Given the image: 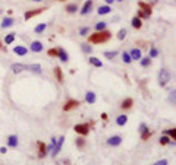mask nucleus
Instances as JSON below:
<instances>
[{"instance_id":"obj_1","label":"nucleus","mask_w":176,"mask_h":165,"mask_svg":"<svg viewBox=\"0 0 176 165\" xmlns=\"http://www.w3.org/2000/svg\"><path fill=\"white\" fill-rule=\"evenodd\" d=\"M110 37H112V34L109 32V31H106V29L104 31H97L95 34H92V35L88 37V41L91 44H103V43L110 40Z\"/></svg>"},{"instance_id":"obj_2","label":"nucleus","mask_w":176,"mask_h":165,"mask_svg":"<svg viewBox=\"0 0 176 165\" xmlns=\"http://www.w3.org/2000/svg\"><path fill=\"white\" fill-rule=\"evenodd\" d=\"M170 72L169 70H166V69H163L160 73H158V82H160V85L161 86H164L167 82H170Z\"/></svg>"},{"instance_id":"obj_3","label":"nucleus","mask_w":176,"mask_h":165,"mask_svg":"<svg viewBox=\"0 0 176 165\" xmlns=\"http://www.w3.org/2000/svg\"><path fill=\"white\" fill-rule=\"evenodd\" d=\"M73 129H75V132L79 133L81 136H87L88 132H89V126H88V123H85V124H76Z\"/></svg>"},{"instance_id":"obj_4","label":"nucleus","mask_w":176,"mask_h":165,"mask_svg":"<svg viewBox=\"0 0 176 165\" xmlns=\"http://www.w3.org/2000/svg\"><path fill=\"white\" fill-rule=\"evenodd\" d=\"M121 143H122V137L121 136H112V137L107 139V145H110V146H119Z\"/></svg>"},{"instance_id":"obj_5","label":"nucleus","mask_w":176,"mask_h":165,"mask_svg":"<svg viewBox=\"0 0 176 165\" xmlns=\"http://www.w3.org/2000/svg\"><path fill=\"white\" fill-rule=\"evenodd\" d=\"M92 0H87L85 3H84V6H82V9H81V15H87L91 12V9H92Z\"/></svg>"},{"instance_id":"obj_6","label":"nucleus","mask_w":176,"mask_h":165,"mask_svg":"<svg viewBox=\"0 0 176 165\" xmlns=\"http://www.w3.org/2000/svg\"><path fill=\"white\" fill-rule=\"evenodd\" d=\"M78 105H79V101H76V99H69V101L63 105V110H65V111H69V110L78 107Z\"/></svg>"},{"instance_id":"obj_7","label":"nucleus","mask_w":176,"mask_h":165,"mask_svg":"<svg viewBox=\"0 0 176 165\" xmlns=\"http://www.w3.org/2000/svg\"><path fill=\"white\" fill-rule=\"evenodd\" d=\"M12 72L13 73H21V72H24V70H27V65H22V63H13L12 66Z\"/></svg>"},{"instance_id":"obj_8","label":"nucleus","mask_w":176,"mask_h":165,"mask_svg":"<svg viewBox=\"0 0 176 165\" xmlns=\"http://www.w3.org/2000/svg\"><path fill=\"white\" fill-rule=\"evenodd\" d=\"M138 4H140L141 10L144 12V15H145V16H147V18H148V16H150V15H151V7H150V4H147L145 1H140Z\"/></svg>"},{"instance_id":"obj_9","label":"nucleus","mask_w":176,"mask_h":165,"mask_svg":"<svg viewBox=\"0 0 176 165\" xmlns=\"http://www.w3.org/2000/svg\"><path fill=\"white\" fill-rule=\"evenodd\" d=\"M63 142H65V137L62 136L57 142H56V145H54V148H53V156H56L59 152H60V149H62V145H63Z\"/></svg>"},{"instance_id":"obj_10","label":"nucleus","mask_w":176,"mask_h":165,"mask_svg":"<svg viewBox=\"0 0 176 165\" xmlns=\"http://www.w3.org/2000/svg\"><path fill=\"white\" fill-rule=\"evenodd\" d=\"M30 50L34 51V53H40V51H43V44H41V41H33L31 45H30Z\"/></svg>"},{"instance_id":"obj_11","label":"nucleus","mask_w":176,"mask_h":165,"mask_svg":"<svg viewBox=\"0 0 176 165\" xmlns=\"http://www.w3.org/2000/svg\"><path fill=\"white\" fill-rule=\"evenodd\" d=\"M43 10L44 9H34V10H28V12H25V21H28V19H31L33 16L35 15H40V13H43Z\"/></svg>"},{"instance_id":"obj_12","label":"nucleus","mask_w":176,"mask_h":165,"mask_svg":"<svg viewBox=\"0 0 176 165\" xmlns=\"http://www.w3.org/2000/svg\"><path fill=\"white\" fill-rule=\"evenodd\" d=\"M7 145H9L10 148H16L18 146V136L10 134V136L7 137Z\"/></svg>"},{"instance_id":"obj_13","label":"nucleus","mask_w":176,"mask_h":165,"mask_svg":"<svg viewBox=\"0 0 176 165\" xmlns=\"http://www.w3.org/2000/svg\"><path fill=\"white\" fill-rule=\"evenodd\" d=\"M13 53H15V54H18V56H25V54L28 53V48H27V47H24V45H18V47H15V48H13Z\"/></svg>"},{"instance_id":"obj_14","label":"nucleus","mask_w":176,"mask_h":165,"mask_svg":"<svg viewBox=\"0 0 176 165\" xmlns=\"http://www.w3.org/2000/svg\"><path fill=\"white\" fill-rule=\"evenodd\" d=\"M129 56H131L132 60H141V50L132 48L131 50V53H129Z\"/></svg>"},{"instance_id":"obj_15","label":"nucleus","mask_w":176,"mask_h":165,"mask_svg":"<svg viewBox=\"0 0 176 165\" xmlns=\"http://www.w3.org/2000/svg\"><path fill=\"white\" fill-rule=\"evenodd\" d=\"M57 56H59V59H60L63 63H66V62L69 60V59H68V53H66V51H65L63 48H59V50H57Z\"/></svg>"},{"instance_id":"obj_16","label":"nucleus","mask_w":176,"mask_h":165,"mask_svg":"<svg viewBox=\"0 0 176 165\" xmlns=\"http://www.w3.org/2000/svg\"><path fill=\"white\" fill-rule=\"evenodd\" d=\"M132 104H134V99H132V98H126V99H123V101H122V105H121V107H122L123 110H128V108H131V107H132Z\"/></svg>"},{"instance_id":"obj_17","label":"nucleus","mask_w":176,"mask_h":165,"mask_svg":"<svg viewBox=\"0 0 176 165\" xmlns=\"http://www.w3.org/2000/svg\"><path fill=\"white\" fill-rule=\"evenodd\" d=\"M95 94L94 92H91V91H88L87 92V95H85V101H87L88 104H94L95 102Z\"/></svg>"},{"instance_id":"obj_18","label":"nucleus","mask_w":176,"mask_h":165,"mask_svg":"<svg viewBox=\"0 0 176 165\" xmlns=\"http://www.w3.org/2000/svg\"><path fill=\"white\" fill-rule=\"evenodd\" d=\"M13 18H4L3 19V22H1V28H9V26H12L13 25Z\"/></svg>"},{"instance_id":"obj_19","label":"nucleus","mask_w":176,"mask_h":165,"mask_svg":"<svg viewBox=\"0 0 176 165\" xmlns=\"http://www.w3.org/2000/svg\"><path fill=\"white\" fill-rule=\"evenodd\" d=\"M27 70L40 75V73H41V66H40V65H28V66H27Z\"/></svg>"},{"instance_id":"obj_20","label":"nucleus","mask_w":176,"mask_h":165,"mask_svg":"<svg viewBox=\"0 0 176 165\" xmlns=\"http://www.w3.org/2000/svg\"><path fill=\"white\" fill-rule=\"evenodd\" d=\"M126 123H128V117L125 116V114L118 116V118H116V124H118V126H125Z\"/></svg>"},{"instance_id":"obj_21","label":"nucleus","mask_w":176,"mask_h":165,"mask_svg":"<svg viewBox=\"0 0 176 165\" xmlns=\"http://www.w3.org/2000/svg\"><path fill=\"white\" fill-rule=\"evenodd\" d=\"M132 26L134 28H137V29H140L141 26H142V22H141V18H138V16H135V18H132Z\"/></svg>"},{"instance_id":"obj_22","label":"nucleus","mask_w":176,"mask_h":165,"mask_svg":"<svg viewBox=\"0 0 176 165\" xmlns=\"http://www.w3.org/2000/svg\"><path fill=\"white\" fill-rule=\"evenodd\" d=\"M38 148H40V158H44L47 155V149H46V145L43 142L38 143Z\"/></svg>"},{"instance_id":"obj_23","label":"nucleus","mask_w":176,"mask_h":165,"mask_svg":"<svg viewBox=\"0 0 176 165\" xmlns=\"http://www.w3.org/2000/svg\"><path fill=\"white\" fill-rule=\"evenodd\" d=\"M89 63H91L92 66H95V67H101V66H103V63H101L97 57H89Z\"/></svg>"},{"instance_id":"obj_24","label":"nucleus","mask_w":176,"mask_h":165,"mask_svg":"<svg viewBox=\"0 0 176 165\" xmlns=\"http://www.w3.org/2000/svg\"><path fill=\"white\" fill-rule=\"evenodd\" d=\"M76 10H78V4H75V3L66 6V12H68V13H75Z\"/></svg>"},{"instance_id":"obj_25","label":"nucleus","mask_w":176,"mask_h":165,"mask_svg":"<svg viewBox=\"0 0 176 165\" xmlns=\"http://www.w3.org/2000/svg\"><path fill=\"white\" fill-rule=\"evenodd\" d=\"M54 75H56V78H57L59 82L63 81V75H62V69H60V67H56V69H54Z\"/></svg>"},{"instance_id":"obj_26","label":"nucleus","mask_w":176,"mask_h":165,"mask_svg":"<svg viewBox=\"0 0 176 165\" xmlns=\"http://www.w3.org/2000/svg\"><path fill=\"white\" fill-rule=\"evenodd\" d=\"M109 12H112V9H110L109 6H100V7H98V13H100V15H107Z\"/></svg>"},{"instance_id":"obj_27","label":"nucleus","mask_w":176,"mask_h":165,"mask_svg":"<svg viewBox=\"0 0 176 165\" xmlns=\"http://www.w3.org/2000/svg\"><path fill=\"white\" fill-rule=\"evenodd\" d=\"M15 41V34L12 32V34H9V35H6V38H4V43L6 44H12Z\"/></svg>"},{"instance_id":"obj_28","label":"nucleus","mask_w":176,"mask_h":165,"mask_svg":"<svg viewBox=\"0 0 176 165\" xmlns=\"http://www.w3.org/2000/svg\"><path fill=\"white\" fill-rule=\"evenodd\" d=\"M46 28H47V25H46V23H40V25H37V26H35L34 31L37 34H41L43 31H44V29H46Z\"/></svg>"},{"instance_id":"obj_29","label":"nucleus","mask_w":176,"mask_h":165,"mask_svg":"<svg viewBox=\"0 0 176 165\" xmlns=\"http://www.w3.org/2000/svg\"><path fill=\"white\" fill-rule=\"evenodd\" d=\"M122 59H123V62H125L126 65H129V63H132V59H131V56H129V53H123V54H122Z\"/></svg>"},{"instance_id":"obj_30","label":"nucleus","mask_w":176,"mask_h":165,"mask_svg":"<svg viewBox=\"0 0 176 165\" xmlns=\"http://www.w3.org/2000/svg\"><path fill=\"white\" fill-rule=\"evenodd\" d=\"M151 65V57H145V59H142L141 60V66L142 67H147Z\"/></svg>"},{"instance_id":"obj_31","label":"nucleus","mask_w":176,"mask_h":165,"mask_svg":"<svg viewBox=\"0 0 176 165\" xmlns=\"http://www.w3.org/2000/svg\"><path fill=\"white\" fill-rule=\"evenodd\" d=\"M160 143H161V145H167V143H170V137L166 136V134L161 136V137H160Z\"/></svg>"},{"instance_id":"obj_32","label":"nucleus","mask_w":176,"mask_h":165,"mask_svg":"<svg viewBox=\"0 0 176 165\" xmlns=\"http://www.w3.org/2000/svg\"><path fill=\"white\" fill-rule=\"evenodd\" d=\"M104 56L107 57V59H110V60H112L113 57H116V56H118V51H106Z\"/></svg>"},{"instance_id":"obj_33","label":"nucleus","mask_w":176,"mask_h":165,"mask_svg":"<svg viewBox=\"0 0 176 165\" xmlns=\"http://www.w3.org/2000/svg\"><path fill=\"white\" fill-rule=\"evenodd\" d=\"M95 29H97V31H104L106 22H98V23H95Z\"/></svg>"},{"instance_id":"obj_34","label":"nucleus","mask_w":176,"mask_h":165,"mask_svg":"<svg viewBox=\"0 0 176 165\" xmlns=\"http://www.w3.org/2000/svg\"><path fill=\"white\" fill-rule=\"evenodd\" d=\"M84 145H85L84 137H78V139H76V146H78V148H84Z\"/></svg>"},{"instance_id":"obj_35","label":"nucleus","mask_w":176,"mask_h":165,"mask_svg":"<svg viewBox=\"0 0 176 165\" xmlns=\"http://www.w3.org/2000/svg\"><path fill=\"white\" fill-rule=\"evenodd\" d=\"M87 34H89V26H84V28H81L79 35H82V37H87Z\"/></svg>"},{"instance_id":"obj_36","label":"nucleus","mask_w":176,"mask_h":165,"mask_svg":"<svg viewBox=\"0 0 176 165\" xmlns=\"http://www.w3.org/2000/svg\"><path fill=\"white\" fill-rule=\"evenodd\" d=\"M126 34H128V31L123 28V29H121V31H119V34H118V38H119V40H125Z\"/></svg>"},{"instance_id":"obj_37","label":"nucleus","mask_w":176,"mask_h":165,"mask_svg":"<svg viewBox=\"0 0 176 165\" xmlns=\"http://www.w3.org/2000/svg\"><path fill=\"white\" fill-rule=\"evenodd\" d=\"M164 134H166V136H170L172 139H175V137H176V130H175V129H172V130H166V132H164Z\"/></svg>"},{"instance_id":"obj_38","label":"nucleus","mask_w":176,"mask_h":165,"mask_svg":"<svg viewBox=\"0 0 176 165\" xmlns=\"http://www.w3.org/2000/svg\"><path fill=\"white\" fill-rule=\"evenodd\" d=\"M138 130H140V133L142 134V133H147V132H148V127H147V126L142 123V124H140V129H138Z\"/></svg>"},{"instance_id":"obj_39","label":"nucleus","mask_w":176,"mask_h":165,"mask_svg":"<svg viewBox=\"0 0 176 165\" xmlns=\"http://www.w3.org/2000/svg\"><path fill=\"white\" fill-rule=\"evenodd\" d=\"M157 56H158V51H157V48L151 47V50H150V57H157Z\"/></svg>"},{"instance_id":"obj_40","label":"nucleus","mask_w":176,"mask_h":165,"mask_svg":"<svg viewBox=\"0 0 176 165\" xmlns=\"http://www.w3.org/2000/svg\"><path fill=\"white\" fill-rule=\"evenodd\" d=\"M81 47H82V51H84V53H91V51H92V48H91L88 44H82Z\"/></svg>"},{"instance_id":"obj_41","label":"nucleus","mask_w":176,"mask_h":165,"mask_svg":"<svg viewBox=\"0 0 176 165\" xmlns=\"http://www.w3.org/2000/svg\"><path fill=\"white\" fill-rule=\"evenodd\" d=\"M150 136H151V133H150V132H147V133H142V134H141V139H142V140H147V139H148Z\"/></svg>"},{"instance_id":"obj_42","label":"nucleus","mask_w":176,"mask_h":165,"mask_svg":"<svg viewBox=\"0 0 176 165\" xmlns=\"http://www.w3.org/2000/svg\"><path fill=\"white\" fill-rule=\"evenodd\" d=\"M49 56H52V57H56V56H57V50H56V48L49 50Z\"/></svg>"},{"instance_id":"obj_43","label":"nucleus","mask_w":176,"mask_h":165,"mask_svg":"<svg viewBox=\"0 0 176 165\" xmlns=\"http://www.w3.org/2000/svg\"><path fill=\"white\" fill-rule=\"evenodd\" d=\"M169 162H167V159H160L158 162H156L154 165H167Z\"/></svg>"},{"instance_id":"obj_44","label":"nucleus","mask_w":176,"mask_h":165,"mask_svg":"<svg viewBox=\"0 0 176 165\" xmlns=\"http://www.w3.org/2000/svg\"><path fill=\"white\" fill-rule=\"evenodd\" d=\"M101 118H103V120H107V114H106V113L104 114H101Z\"/></svg>"},{"instance_id":"obj_45","label":"nucleus","mask_w":176,"mask_h":165,"mask_svg":"<svg viewBox=\"0 0 176 165\" xmlns=\"http://www.w3.org/2000/svg\"><path fill=\"white\" fill-rule=\"evenodd\" d=\"M0 152L1 153H6V148H0Z\"/></svg>"},{"instance_id":"obj_46","label":"nucleus","mask_w":176,"mask_h":165,"mask_svg":"<svg viewBox=\"0 0 176 165\" xmlns=\"http://www.w3.org/2000/svg\"><path fill=\"white\" fill-rule=\"evenodd\" d=\"M113 1H115V0H106V3H107V4H110V3H113Z\"/></svg>"},{"instance_id":"obj_47","label":"nucleus","mask_w":176,"mask_h":165,"mask_svg":"<svg viewBox=\"0 0 176 165\" xmlns=\"http://www.w3.org/2000/svg\"><path fill=\"white\" fill-rule=\"evenodd\" d=\"M33 1H41V0H33Z\"/></svg>"},{"instance_id":"obj_48","label":"nucleus","mask_w":176,"mask_h":165,"mask_svg":"<svg viewBox=\"0 0 176 165\" xmlns=\"http://www.w3.org/2000/svg\"><path fill=\"white\" fill-rule=\"evenodd\" d=\"M0 48H1V43H0Z\"/></svg>"},{"instance_id":"obj_49","label":"nucleus","mask_w":176,"mask_h":165,"mask_svg":"<svg viewBox=\"0 0 176 165\" xmlns=\"http://www.w3.org/2000/svg\"><path fill=\"white\" fill-rule=\"evenodd\" d=\"M118 1H123V0H118Z\"/></svg>"},{"instance_id":"obj_50","label":"nucleus","mask_w":176,"mask_h":165,"mask_svg":"<svg viewBox=\"0 0 176 165\" xmlns=\"http://www.w3.org/2000/svg\"><path fill=\"white\" fill-rule=\"evenodd\" d=\"M0 13H1V10H0Z\"/></svg>"}]
</instances>
